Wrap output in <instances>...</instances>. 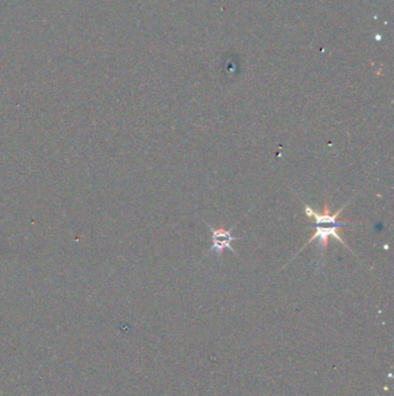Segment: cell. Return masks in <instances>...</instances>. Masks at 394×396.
Returning <instances> with one entry per match:
<instances>
[{
    "label": "cell",
    "instance_id": "1",
    "mask_svg": "<svg viewBox=\"0 0 394 396\" xmlns=\"http://www.w3.org/2000/svg\"><path fill=\"white\" fill-rule=\"evenodd\" d=\"M351 201L340 208L336 213H331L329 211V204L327 202L325 203L324 206V211L321 213H318L317 211H314V209H311V206H308V204H304L305 206V213H307L308 218H314L316 220V224H314V228H316V233H314L312 236H311L310 240L307 242V245H304L302 247V250H299L296 255H299L302 250L310 245L311 242L314 241L316 239H319V241L321 243V248H323V253H325L326 250H327V246H329V240L331 236L336 238V240H339L343 246L346 247L347 250H351V247L346 245V242L343 241V238L340 236L339 233H338V228H346V226H353V225L361 224V223H348V221H338V218H339L340 213L343 212L345 208H346L348 204H349ZM354 254V253H353Z\"/></svg>",
    "mask_w": 394,
    "mask_h": 396
},
{
    "label": "cell",
    "instance_id": "2",
    "mask_svg": "<svg viewBox=\"0 0 394 396\" xmlns=\"http://www.w3.org/2000/svg\"><path fill=\"white\" fill-rule=\"evenodd\" d=\"M242 219H243V218H242ZM241 220H240V221H241ZM240 221H237V224ZM206 225H207V228L212 231L213 246L211 247V250H208V254L212 253V252H216L218 257L221 258V257H222L223 250H224V248H228V250L233 252L234 255L238 256L237 252H236V250L231 247V245H230L231 241H236V240H241L242 239L236 238V236H233V235H231V232H233V230H234L236 225L233 226V228H229V230H227V228H214L209 224Z\"/></svg>",
    "mask_w": 394,
    "mask_h": 396
}]
</instances>
